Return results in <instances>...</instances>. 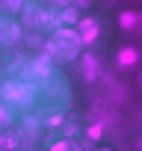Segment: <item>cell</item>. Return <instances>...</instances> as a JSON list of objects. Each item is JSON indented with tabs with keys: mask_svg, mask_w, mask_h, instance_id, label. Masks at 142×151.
<instances>
[{
	"mask_svg": "<svg viewBox=\"0 0 142 151\" xmlns=\"http://www.w3.org/2000/svg\"><path fill=\"white\" fill-rule=\"evenodd\" d=\"M3 98L9 104H24V101H30V89L24 83H6L3 86Z\"/></svg>",
	"mask_w": 142,
	"mask_h": 151,
	"instance_id": "1",
	"label": "cell"
},
{
	"mask_svg": "<svg viewBox=\"0 0 142 151\" xmlns=\"http://www.w3.org/2000/svg\"><path fill=\"white\" fill-rule=\"evenodd\" d=\"M118 62H121V65H133V62H136V50H133V47H124V50L118 53Z\"/></svg>",
	"mask_w": 142,
	"mask_h": 151,
	"instance_id": "2",
	"label": "cell"
},
{
	"mask_svg": "<svg viewBox=\"0 0 142 151\" xmlns=\"http://www.w3.org/2000/svg\"><path fill=\"white\" fill-rule=\"evenodd\" d=\"M133 24H136V18H133L130 12H127V15H121V27H127V30H130Z\"/></svg>",
	"mask_w": 142,
	"mask_h": 151,
	"instance_id": "3",
	"label": "cell"
}]
</instances>
